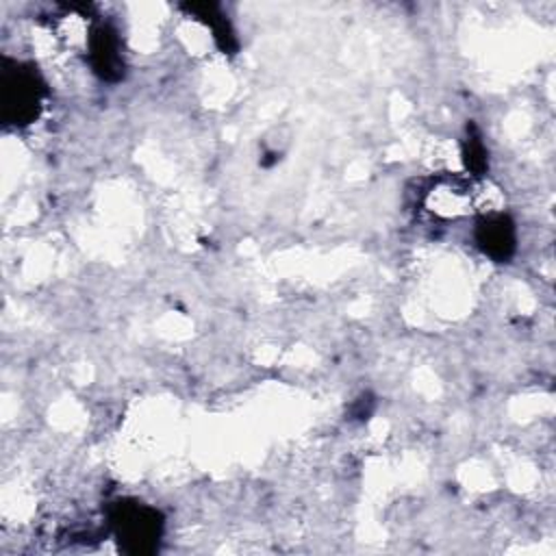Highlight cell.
I'll return each mask as SVG.
<instances>
[{"instance_id":"2","label":"cell","mask_w":556,"mask_h":556,"mask_svg":"<svg viewBox=\"0 0 556 556\" xmlns=\"http://www.w3.org/2000/svg\"><path fill=\"white\" fill-rule=\"evenodd\" d=\"M109 526L122 552L148 556L159 549L163 536V515L137 500H117L109 508Z\"/></svg>"},{"instance_id":"5","label":"cell","mask_w":556,"mask_h":556,"mask_svg":"<svg viewBox=\"0 0 556 556\" xmlns=\"http://www.w3.org/2000/svg\"><path fill=\"white\" fill-rule=\"evenodd\" d=\"M182 9L187 13H191L193 17H198L200 22H204L206 26H211L213 39H215V43H217V48L222 52H226V54H235L237 52L239 43H237L235 30H232L228 17L222 13L219 4H215V2H191L189 4L187 2V4H182Z\"/></svg>"},{"instance_id":"1","label":"cell","mask_w":556,"mask_h":556,"mask_svg":"<svg viewBox=\"0 0 556 556\" xmlns=\"http://www.w3.org/2000/svg\"><path fill=\"white\" fill-rule=\"evenodd\" d=\"M46 96V83L35 65L2 59L0 65V119L22 128L37 119Z\"/></svg>"},{"instance_id":"4","label":"cell","mask_w":556,"mask_h":556,"mask_svg":"<svg viewBox=\"0 0 556 556\" xmlns=\"http://www.w3.org/2000/svg\"><path fill=\"white\" fill-rule=\"evenodd\" d=\"M473 237L482 254H486L497 263H506L517 250L515 222L504 213H489L478 217Z\"/></svg>"},{"instance_id":"3","label":"cell","mask_w":556,"mask_h":556,"mask_svg":"<svg viewBox=\"0 0 556 556\" xmlns=\"http://www.w3.org/2000/svg\"><path fill=\"white\" fill-rule=\"evenodd\" d=\"M89 50V63L96 76H100L106 83H117L124 76V52H122V39L115 26L102 22L96 24L87 39Z\"/></svg>"},{"instance_id":"6","label":"cell","mask_w":556,"mask_h":556,"mask_svg":"<svg viewBox=\"0 0 556 556\" xmlns=\"http://www.w3.org/2000/svg\"><path fill=\"white\" fill-rule=\"evenodd\" d=\"M460 152H463L465 167L471 172V176H484L486 174V169H489V152H486V146L482 141L480 130L473 124L467 126Z\"/></svg>"}]
</instances>
